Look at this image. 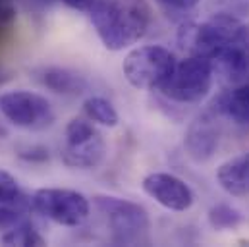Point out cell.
I'll return each instance as SVG.
<instances>
[{"label": "cell", "instance_id": "14", "mask_svg": "<svg viewBox=\"0 0 249 247\" xmlns=\"http://www.w3.org/2000/svg\"><path fill=\"white\" fill-rule=\"evenodd\" d=\"M214 110L234 124H249V81L232 85L214 101Z\"/></svg>", "mask_w": 249, "mask_h": 247}, {"label": "cell", "instance_id": "10", "mask_svg": "<svg viewBox=\"0 0 249 247\" xmlns=\"http://www.w3.org/2000/svg\"><path fill=\"white\" fill-rule=\"evenodd\" d=\"M218 139L220 131L214 120L211 116H201L189 124L184 137V147L189 159H193L195 162H207L214 157L218 149Z\"/></svg>", "mask_w": 249, "mask_h": 247}, {"label": "cell", "instance_id": "18", "mask_svg": "<svg viewBox=\"0 0 249 247\" xmlns=\"http://www.w3.org/2000/svg\"><path fill=\"white\" fill-rule=\"evenodd\" d=\"M0 205H16V207L23 205V193L18 180L2 168H0Z\"/></svg>", "mask_w": 249, "mask_h": 247}, {"label": "cell", "instance_id": "22", "mask_svg": "<svg viewBox=\"0 0 249 247\" xmlns=\"http://www.w3.org/2000/svg\"><path fill=\"white\" fill-rule=\"evenodd\" d=\"M157 2L162 6H168V8H176V10H191L201 0H157Z\"/></svg>", "mask_w": 249, "mask_h": 247}, {"label": "cell", "instance_id": "23", "mask_svg": "<svg viewBox=\"0 0 249 247\" xmlns=\"http://www.w3.org/2000/svg\"><path fill=\"white\" fill-rule=\"evenodd\" d=\"M66 6L73 8V10H79V12H89V8L93 6L95 0H62Z\"/></svg>", "mask_w": 249, "mask_h": 247}, {"label": "cell", "instance_id": "24", "mask_svg": "<svg viewBox=\"0 0 249 247\" xmlns=\"http://www.w3.org/2000/svg\"><path fill=\"white\" fill-rule=\"evenodd\" d=\"M238 43L249 49V23H242L240 35H238Z\"/></svg>", "mask_w": 249, "mask_h": 247}, {"label": "cell", "instance_id": "1", "mask_svg": "<svg viewBox=\"0 0 249 247\" xmlns=\"http://www.w3.org/2000/svg\"><path fill=\"white\" fill-rule=\"evenodd\" d=\"M89 14L99 39L114 53L139 43L153 18L147 0H95Z\"/></svg>", "mask_w": 249, "mask_h": 247}, {"label": "cell", "instance_id": "13", "mask_svg": "<svg viewBox=\"0 0 249 247\" xmlns=\"http://www.w3.org/2000/svg\"><path fill=\"white\" fill-rule=\"evenodd\" d=\"M37 79L49 91L56 95H66V97L81 95L87 89V79L81 73L70 68H60V66H49V68L39 70Z\"/></svg>", "mask_w": 249, "mask_h": 247}, {"label": "cell", "instance_id": "16", "mask_svg": "<svg viewBox=\"0 0 249 247\" xmlns=\"http://www.w3.org/2000/svg\"><path fill=\"white\" fill-rule=\"evenodd\" d=\"M83 112L85 116L95 124L107 125V127H116L120 122L118 110L114 108V105L105 99V97H89L83 103Z\"/></svg>", "mask_w": 249, "mask_h": 247}, {"label": "cell", "instance_id": "20", "mask_svg": "<svg viewBox=\"0 0 249 247\" xmlns=\"http://www.w3.org/2000/svg\"><path fill=\"white\" fill-rule=\"evenodd\" d=\"M213 6L216 8V12L234 16L238 19L249 14V0H213Z\"/></svg>", "mask_w": 249, "mask_h": 247}, {"label": "cell", "instance_id": "5", "mask_svg": "<svg viewBox=\"0 0 249 247\" xmlns=\"http://www.w3.org/2000/svg\"><path fill=\"white\" fill-rule=\"evenodd\" d=\"M29 203L37 214L66 228L81 226L91 214L89 199L83 193L66 187H41L33 191Z\"/></svg>", "mask_w": 249, "mask_h": 247}, {"label": "cell", "instance_id": "8", "mask_svg": "<svg viewBox=\"0 0 249 247\" xmlns=\"http://www.w3.org/2000/svg\"><path fill=\"white\" fill-rule=\"evenodd\" d=\"M0 114L21 129H45L54 122L51 103L27 89H14L0 95Z\"/></svg>", "mask_w": 249, "mask_h": 247}, {"label": "cell", "instance_id": "15", "mask_svg": "<svg viewBox=\"0 0 249 247\" xmlns=\"http://www.w3.org/2000/svg\"><path fill=\"white\" fill-rule=\"evenodd\" d=\"M0 242H2L4 246H19V247L47 246V240L41 236V232H39L33 224H29V222H25V220H19L18 224L10 226V228L2 234Z\"/></svg>", "mask_w": 249, "mask_h": 247}, {"label": "cell", "instance_id": "21", "mask_svg": "<svg viewBox=\"0 0 249 247\" xmlns=\"http://www.w3.org/2000/svg\"><path fill=\"white\" fill-rule=\"evenodd\" d=\"M19 157H21L23 160H27V162H45V160H49V151L43 149V147H31V149L25 151V153L21 151Z\"/></svg>", "mask_w": 249, "mask_h": 247}, {"label": "cell", "instance_id": "3", "mask_svg": "<svg viewBox=\"0 0 249 247\" xmlns=\"http://www.w3.org/2000/svg\"><path fill=\"white\" fill-rule=\"evenodd\" d=\"M93 203L107 220V226L116 244L133 246L147 240L151 218L145 207L114 195H95Z\"/></svg>", "mask_w": 249, "mask_h": 247}, {"label": "cell", "instance_id": "12", "mask_svg": "<svg viewBox=\"0 0 249 247\" xmlns=\"http://www.w3.org/2000/svg\"><path fill=\"white\" fill-rule=\"evenodd\" d=\"M216 182L228 195H249V153L222 162L216 168Z\"/></svg>", "mask_w": 249, "mask_h": 247}, {"label": "cell", "instance_id": "17", "mask_svg": "<svg viewBox=\"0 0 249 247\" xmlns=\"http://www.w3.org/2000/svg\"><path fill=\"white\" fill-rule=\"evenodd\" d=\"M207 218H209V224L214 230H218V232L234 230V228H238L244 222V214L238 209H234V207H230L226 203H220V205L211 207Z\"/></svg>", "mask_w": 249, "mask_h": 247}, {"label": "cell", "instance_id": "6", "mask_svg": "<svg viewBox=\"0 0 249 247\" xmlns=\"http://www.w3.org/2000/svg\"><path fill=\"white\" fill-rule=\"evenodd\" d=\"M176 56L160 45H145L129 51L122 62L127 83L135 89H159L172 73Z\"/></svg>", "mask_w": 249, "mask_h": 247}, {"label": "cell", "instance_id": "7", "mask_svg": "<svg viewBox=\"0 0 249 247\" xmlns=\"http://www.w3.org/2000/svg\"><path fill=\"white\" fill-rule=\"evenodd\" d=\"M107 157V141L89 118H71L64 131L62 160L70 168L91 170Z\"/></svg>", "mask_w": 249, "mask_h": 247}, {"label": "cell", "instance_id": "4", "mask_svg": "<svg viewBox=\"0 0 249 247\" xmlns=\"http://www.w3.org/2000/svg\"><path fill=\"white\" fill-rule=\"evenodd\" d=\"M213 81H214V71L211 58L189 54L186 60L176 62L170 77L159 87V91L174 103L191 105V103H199L209 95Z\"/></svg>", "mask_w": 249, "mask_h": 247}, {"label": "cell", "instance_id": "11", "mask_svg": "<svg viewBox=\"0 0 249 247\" xmlns=\"http://www.w3.org/2000/svg\"><path fill=\"white\" fill-rule=\"evenodd\" d=\"M211 64L214 75L230 87L249 81V49L240 43L218 51L211 56Z\"/></svg>", "mask_w": 249, "mask_h": 247}, {"label": "cell", "instance_id": "2", "mask_svg": "<svg viewBox=\"0 0 249 247\" xmlns=\"http://www.w3.org/2000/svg\"><path fill=\"white\" fill-rule=\"evenodd\" d=\"M242 21L228 14H213L203 23H184L178 31V43L189 54L214 56L218 51L236 45Z\"/></svg>", "mask_w": 249, "mask_h": 247}, {"label": "cell", "instance_id": "19", "mask_svg": "<svg viewBox=\"0 0 249 247\" xmlns=\"http://www.w3.org/2000/svg\"><path fill=\"white\" fill-rule=\"evenodd\" d=\"M16 0H0V43L10 37L14 23H16Z\"/></svg>", "mask_w": 249, "mask_h": 247}, {"label": "cell", "instance_id": "9", "mask_svg": "<svg viewBox=\"0 0 249 247\" xmlns=\"http://www.w3.org/2000/svg\"><path fill=\"white\" fill-rule=\"evenodd\" d=\"M143 191L155 199L160 207L174 211V212H184L191 209L195 195L191 187L178 176L170 172H151L143 178L141 182Z\"/></svg>", "mask_w": 249, "mask_h": 247}]
</instances>
